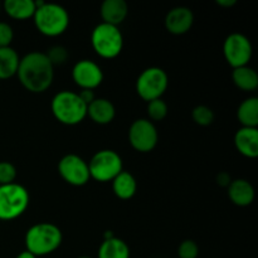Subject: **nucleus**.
<instances>
[{
	"mask_svg": "<svg viewBox=\"0 0 258 258\" xmlns=\"http://www.w3.org/2000/svg\"><path fill=\"white\" fill-rule=\"evenodd\" d=\"M17 76L25 90L32 93H43L52 86L54 67L45 53L30 52L20 58Z\"/></svg>",
	"mask_w": 258,
	"mask_h": 258,
	"instance_id": "f257e3e1",
	"label": "nucleus"
},
{
	"mask_svg": "<svg viewBox=\"0 0 258 258\" xmlns=\"http://www.w3.org/2000/svg\"><path fill=\"white\" fill-rule=\"evenodd\" d=\"M35 7L37 9L33 15V20L37 29L43 35L58 37L68 29L70 14L62 5L38 0L35 2Z\"/></svg>",
	"mask_w": 258,
	"mask_h": 258,
	"instance_id": "f03ea898",
	"label": "nucleus"
},
{
	"mask_svg": "<svg viewBox=\"0 0 258 258\" xmlns=\"http://www.w3.org/2000/svg\"><path fill=\"white\" fill-rule=\"evenodd\" d=\"M63 241L62 231L55 224L43 222L30 227L25 234L27 251L35 257L47 256L59 248Z\"/></svg>",
	"mask_w": 258,
	"mask_h": 258,
	"instance_id": "7ed1b4c3",
	"label": "nucleus"
},
{
	"mask_svg": "<svg viewBox=\"0 0 258 258\" xmlns=\"http://www.w3.org/2000/svg\"><path fill=\"white\" fill-rule=\"evenodd\" d=\"M50 111L55 120L67 126L82 122L87 116V105L73 91H59L50 102Z\"/></svg>",
	"mask_w": 258,
	"mask_h": 258,
	"instance_id": "20e7f679",
	"label": "nucleus"
},
{
	"mask_svg": "<svg viewBox=\"0 0 258 258\" xmlns=\"http://www.w3.org/2000/svg\"><path fill=\"white\" fill-rule=\"evenodd\" d=\"M91 45L96 54L105 59H112L123 48V37L118 27L100 23L91 33Z\"/></svg>",
	"mask_w": 258,
	"mask_h": 258,
	"instance_id": "39448f33",
	"label": "nucleus"
},
{
	"mask_svg": "<svg viewBox=\"0 0 258 258\" xmlns=\"http://www.w3.org/2000/svg\"><path fill=\"white\" fill-rule=\"evenodd\" d=\"M29 202V191L20 184L0 185V221L19 218L28 209Z\"/></svg>",
	"mask_w": 258,
	"mask_h": 258,
	"instance_id": "423d86ee",
	"label": "nucleus"
},
{
	"mask_svg": "<svg viewBox=\"0 0 258 258\" xmlns=\"http://www.w3.org/2000/svg\"><path fill=\"white\" fill-rule=\"evenodd\" d=\"M87 164L90 176L100 183L112 181L123 170L121 156L110 149L97 151Z\"/></svg>",
	"mask_w": 258,
	"mask_h": 258,
	"instance_id": "0eeeda50",
	"label": "nucleus"
},
{
	"mask_svg": "<svg viewBox=\"0 0 258 258\" xmlns=\"http://www.w3.org/2000/svg\"><path fill=\"white\" fill-rule=\"evenodd\" d=\"M169 86L168 73L160 67H149L136 80V92L146 102L161 98Z\"/></svg>",
	"mask_w": 258,
	"mask_h": 258,
	"instance_id": "6e6552de",
	"label": "nucleus"
},
{
	"mask_svg": "<svg viewBox=\"0 0 258 258\" xmlns=\"http://www.w3.org/2000/svg\"><path fill=\"white\" fill-rule=\"evenodd\" d=\"M253 48L251 40L242 33H232L224 39L223 55L232 68L248 66Z\"/></svg>",
	"mask_w": 258,
	"mask_h": 258,
	"instance_id": "1a4fd4ad",
	"label": "nucleus"
},
{
	"mask_svg": "<svg viewBox=\"0 0 258 258\" xmlns=\"http://www.w3.org/2000/svg\"><path fill=\"white\" fill-rule=\"evenodd\" d=\"M128 141L139 153L153 151L159 141V134L154 122L149 118H138L134 121L128 130Z\"/></svg>",
	"mask_w": 258,
	"mask_h": 258,
	"instance_id": "9d476101",
	"label": "nucleus"
},
{
	"mask_svg": "<svg viewBox=\"0 0 258 258\" xmlns=\"http://www.w3.org/2000/svg\"><path fill=\"white\" fill-rule=\"evenodd\" d=\"M58 173L67 184L83 186L90 181V170L87 161L76 154H67L58 163Z\"/></svg>",
	"mask_w": 258,
	"mask_h": 258,
	"instance_id": "9b49d317",
	"label": "nucleus"
},
{
	"mask_svg": "<svg viewBox=\"0 0 258 258\" xmlns=\"http://www.w3.org/2000/svg\"><path fill=\"white\" fill-rule=\"evenodd\" d=\"M72 80L81 90L93 91L102 83L103 72L93 60L81 59L73 66Z\"/></svg>",
	"mask_w": 258,
	"mask_h": 258,
	"instance_id": "f8f14e48",
	"label": "nucleus"
},
{
	"mask_svg": "<svg viewBox=\"0 0 258 258\" xmlns=\"http://www.w3.org/2000/svg\"><path fill=\"white\" fill-rule=\"evenodd\" d=\"M165 28L174 35L185 34L190 30L194 23V14L188 7H175L166 14Z\"/></svg>",
	"mask_w": 258,
	"mask_h": 258,
	"instance_id": "ddd939ff",
	"label": "nucleus"
},
{
	"mask_svg": "<svg viewBox=\"0 0 258 258\" xmlns=\"http://www.w3.org/2000/svg\"><path fill=\"white\" fill-rule=\"evenodd\" d=\"M234 146L246 158L254 159L258 155V128L241 127L234 134Z\"/></svg>",
	"mask_w": 258,
	"mask_h": 258,
	"instance_id": "4468645a",
	"label": "nucleus"
},
{
	"mask_svg": "<svg viewBox=\"0 0 258 258\" xmlns=\"http://www.w3.org/2000/svg\"><path fill=\"white\" fill-rule=\"evenodd\" d=\"M87 116L98 125H107L112 122L116 116V108L107 98L96 97L87 106Z\"/></svg>",
	"mask_w": 258,
	"mask_h": 258,
	"instance_id": "2eb2a0df",
	"label": "nucleus"
},
{
	"mask_svg": "<svg viewBox=\"0 0 258 258\" xmlns=\"http://www.w3.org/2000/svg\"><path fill=\"white\" fill-rule=\"evenodd\" d=\"M228 197L234 206L248 207L254 201V188L246 179H234L228 185Z\"/></svg>",
	"mask_w": 258,
	"mask_h": 258,
	"instance_id": "dca6fc26",
	"label": "nucleus"
},
{
	"mask_svg": "<svg viewBox=\"0 0 258 258\" xmlns=\"http://www.w3.org/2000/svg\"><path fill=\"white\" fill-rule=\"evenodd\" d=\"M102 23L111 25H118L127 18L128 5L125 0H105L100 10Z\"/></svg>",
	"mask_w": 258,
	"mask_h": 258,
	"instance_id": "f3484780",
	"label": "nucleus"
},
{
	"mask_svg": "<svg viewBox=\"0 0 258 258\" xmlns=\"http://www.w3.org/2000/svg\"><path fill=\"white\" fill-rule=\"evenodd\" d=\"M111 183H112L113 194L122 201H128L138 191V181L135 176L128 171L122 170Z\"/></svg>",
	"mask_w": 258,
	"mask_h": 258,
	"instance_id": "a211bd4d",
	"label": "nucleus"
},
{
	"mask_svg": "<svg viewBox=\"0 0 258 258\" xmlns=\"http://www.w3.org/2000/svg\"><path fill=\"white\" fill-rule=\"evenodd\" d=\"M4 12L15 20H27L33 18L35 9L34 0H7L3 3Z\"/></svg>",
	"mask_w": 258,
	"mask_h": 258,
	"instance_id": "6ab92c4d",
	"label": "nucleus"
},
{
	"mask_svg": "<svg viewBox=\"0 0 258 258\" xmlns=\"http://www.w3.org/2000/svg\"><path fill=\"white\" fill-rule=\"evenodd\" d=\"M97 258H130V247L117 237L103 239L98 248Z\"/></svg>",
	"mask_w": 258,
	"mask_h": 258,
	"instance_id": "aec40b11",
	"label": "nucleus"
},
{
	"mask_svg": "<svg viewBox=\"0 0 258 258\" xmlns=\"http://www.w3.org/2000/svg\"><path fill=\"white\" fill-rule=\"evenodd\" d=\"M237 118L242 127H257L258 126V98H246L237 108Z\"/></svg>",
	"mask_w": 258,
	"mask_h": 258,
	"instance_id": "412c9836",
	"label": "nucleus"
},
{
	"mask_svg": "<svg viewBox=\"0 0 258 258\" xmlns=\"http://www.w3.org/2000/svg\"><path fill=\"white\" fill-rule=\"evenodd\" d=\"M20 57L12 47L0 48V80L14 77L19 67Z\"/></svg>",
	"mask_w": 258,
	"mask_h": 258,
	"instance_id": "4be33fe9",
	"label": "nucleus"
},
{
	"mask_svg": "<svg viewBox=\"0 0 258 258\" xmlns=\"http://www.w3.org/2000/svg\"><path fill=\"white\" fill-rule=\"evenodd\" d=\"M232 81L239 90L244 92H252L258 87V75L249 66L234 68L232 72Z\"/></svg>",
	"mask_w": 258,
	"mask_h": 258,
	"instance_id": "5701e85b",
	"label": "nucleus"
},
{
	"mask_svg": "<svg viewBox=\"0 0 258 258\" xmlns=\"http://www.w3.org/2000/svg\"><path fill=\"white\" fill-rule=\"evenodd\" d=\"M168 105L163 98L153 100L148 102V116L151 122L154 121H161L168 116Z\"/></svg>",
	"mask_w": 258,
	"mask_h": 258,
	"instance_id": "b1692460",
	"label": "nucleus"
},
{
	"mask_svg": "<svg viewBox=\"0 0 258 258\" xmlns=\"http://www.w3.org/2000/svg\"><path fill=\"white\" fill-rule=\"evenodd\" d=\"M193 121L199 126H209L214 121V112L211 107L204 105L196 106L191 111Z\"/></svg>",
	"mask_w": 258,
	"mask_h": 258,
	"instance_id": "393cba45",
	"label": "nucleus"
},
{
	"mask_svg": "<svg viewBox=\"0 0 258 258\" xmlns=\"http://www.w3.org/2000/svg\"><path fill=\"white\" fill-rule=\"evenodd\" d=\"M17 168L9 161H0V185L15 183Z\"/></svg>",
	"mask_w": 258,
	"mask_h": 258,
	"instance_id": "a878e982",
	"label": "nucleus"
},
{
	"mask_svg": "<svg viewBox=\"0 0 258 258\" xmlns=\"http://www.w3.org/2000/svg\"><path fill=\"white\" fill-rule=\"evenodd\" d=\"M45 55L48 57L49 62L52 63L53 67L55 66H62L67 62L68 59V50L62 45H54V47L49 48Z\"/></svg>",
	"mask_w": 258,
	"mask_h": 258,
	"instance_id": "bb28decb",
	"label": "nucleus"
},
{
	"mask_svg": "<svg viewBox=\"0 0 258 258\" xmlns=\"http://www.w3.org/2000/svg\"><path fill=\"white\" fill-rule=\"evenodd\" d=\"M199 246L193 239H185L178 247L179 258H198Z\"/></svg>",
	"mask_w": 258,
	"mask_h": 258,
	"instance_id": "cd10ccee",
	"label": "nucleus"
},
{
	"mask_svg": "<svg viewBox=\"0 0 258 258\" xmlns=\"http://www.w3.org/2000/svg\"><path fill=\"white\" fill-rule=\"evenodd\" d=\"M14 39V30L12 25L5 22H0V48L10 47Z\"/></svg>",
	"mask_w": 258,
	"mask_h": 258,
	"instance_id": "c85d7f7f",
	"label": "nucleus"
},
{
	"mask_svg": "<svg viewBox=\"0 0 258 258\" xmlns=\"http://www.w3.org/2000/svg\"><path fill=\"white\" fill-rule=\"evenodd\" d=\"M78 96L87 106L96 98L95 92L92 90H81V92H78Z\"/></svg>",
	"mask_w": 258,
	"mask_h": 258,
	"instance_id": "c756f323",
	"label": "nucleus"
},
{
	"mask_svg": "<svg viewBox=\"0 0 258 258\" xmlns=\"http://www.w3.org/2000/svg\"><path fill=\"white\" fill-rule=\"evenodd\" d=\"M232 179L231 176H229V174L227 173H219L218 175H217V184L221 186H223V188H228V185L231 184Z\"/></svg>",
	"mask_w": 258,
	"mask_h": 258,
	"instance_id": "7c9ffc66",
	"label": "nucleus"
},
{
	"mask_svg": "<svg viewBox=\"0 0 258 258\" xmlns=\"http://www.w3.org/2000/svg\"><path fill=\"white\" fill-rule=\"evenodd\" d=\"M216 3L223 8H232L237 4V0H217Z\"/></svg>",
	"mask_w": 258,
	"mask_h": 258,
	"instance_id": "2f4dec72",
	"label": "nucleus"
},
{
	"mask_svg": "<svg viewBox=\"0 0 258 258\" xmlns=\"http://www.w3.org/2000/svg\"><path fill=\"white\" fill-rule=\"evenodd\" d=\"M15 258H38V257H35L34 254H32V253H30V252H28L27 249H25V251L20 252V253L18 254V256L15 257Z\"/></svg>",
	"mask_w": 258,
	"mask_h": 258,
	"instance_id": "473e14b6",
	"label": "nucleus"
},
{
	"mask_svg": "<svg viewBox=\"0 0 258 258\" xmlns=\"http://www.w3.org/2000/svg\"><path fill=\"white\" fill-rule=\"evenodd\" d=\"M77 258H92V257H88V256H81V257H77Z\"/></svg>",
	"mask_w": 258,
	"mask_h": 258,
	"instance_id": "72a5a7b5",
	"label": "nucleus"
},
{
	"mask_svg": "<svg viewBox=\"0 0 258 258\" xmlns=\"http://www.w3.org/2000/svg\"><path fill=\"white\" fill-rule=\"evenodd\" d=\"M0 8H2V4H0Z\"/></svg>",
	"mask_w": 258,
	"mask_h": 258,
	"instance_id": "f704fd0d",
	"label": "nucleus"
}]
</instances>
